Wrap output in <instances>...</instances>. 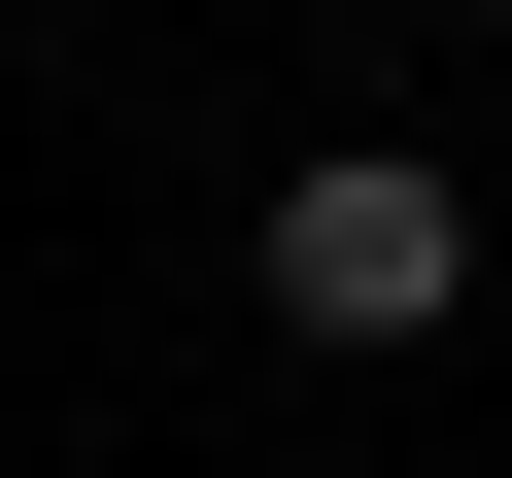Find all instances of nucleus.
Here are the masks:
<instances>
[{"label": "nucleus", "instance_id": "obj_1", "mask_svg": "<svg viewBox=\"0 0 512 478\" xmlns=\"http://www.w3.org/2000/svg\"><path fill=\"white\" fill-rule=\"evenodd\" d=\"M239 274H274V342H444V308H478V205H444L410 137H342V171H274Z\"/></svg>", "mask_w": 512, "mask_h": 478}]
</instances>
